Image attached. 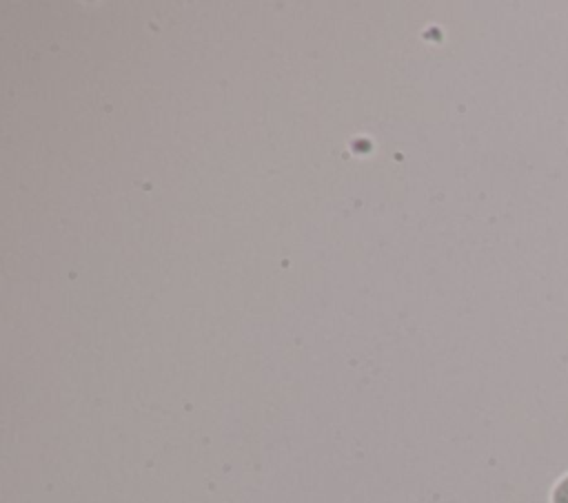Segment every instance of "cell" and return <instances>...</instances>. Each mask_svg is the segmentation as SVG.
<instances>
[{
	"mask_svg": "<svg viewBox=\"0 0 568 503\" xmlns=\"http://www.w3.org/2000/svg\"><path fill=\"white\" fill-rule=\"evenodd\" d=\"M548 503H568V472H564L550 487Z\"/></svg>",
	"mask_w": 568,
	"mask_h": 503,
	"instance_id": "obj_1",
	"label": "cell"
}]
</instances>
